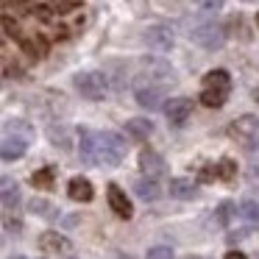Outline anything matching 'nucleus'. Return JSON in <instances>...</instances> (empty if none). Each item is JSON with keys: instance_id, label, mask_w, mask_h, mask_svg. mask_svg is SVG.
<instances>
[{"instance_id": "20", "label": "nucleus", "mask_w": 259, "mask_h": 259, "mask_svg": "<svg viewBox=\"0 0 259 259\" xmlns=\"http://www.w3.org/2000/svg\"><path fill=\"white\" fill-rule=\"evenodd\" d=\"M28 209L34 214H39V218H56V206H53L51 201H45V198H31L28 201Z\"/></svg>"}, {"instance_id": "8", "label": "nucleus", "mask_w": 259, "mask_h": 259, "mask_svg": "<svg viewBox=\"0 0 259 259\" xmlns=\"http://www.w3.org/2000/svg\"><path fill=\"white\" fill-rule=\"evenodd\" d=\"M145 45L153 48V51L164 53L173 48V31L167 28V25H151V28L145 31Z\"/></svg>"}, {"instance_id": "11", "label": "nucleus", "mask_w": 259, "mask_h": 259, "mask_svg": "<svg viewBox=\"0 0 259 259\" xmlns=\"http://www.w3.org/2000/svg\"><path fill=\"white\" fill-rule=\"evenodd\" d=\"M25 151H28V142L20 140V137H6L0 142V159L3 162H17L25 156Z\"/></svg>"}, {"instance_id": "15", "label": "nucleus", "mask_w": 259, "mask_h": 259, "mask_svg": "<svg viewBox=\"0 0 259 259\" xmlns=\"http://www.w3.org/2000/svg\"><path fill=\"white\" fill-rule=\"evenodd\" d=\"M229 92L231 90H214V87H203L201 90V103L206 109H220L226 106V101H229Z\"/></svg>"}, {"instance_id": "28", "label": "nucleus", "mask_w": 259, "mask_h": 259, "mask_svg": "<svg viewBox=\"0 0 259 259\" xmlns=\"http://www.w3.org/2000/svg\"><path fill=\"white\" fill-rule=\"evenodd\" d=\"M3 223H6L9 231H20V229H23V220H20L17 214H6V218H3Z\"/></svg>"}, {"instance_id": "4", "label": "nucleus", "mask_w": 259, "mask_h": 259, "mask_svg": "<svg viewBox=\"0 0 259 259\" xmlns=\"http://www.w3.org/2000/svg\"><path fill=\"white\" fill-rule=\"evenodd\" d=\"M190 39L206 51H220L226 45V31L214 23H198L190 28Z\"/></svg>"}, {"instance_id": "3", "label": "nucleus", "mask_w": 259, "mask_h": 259, "mask_svg": "<svg viewBox=\"0 0 259 259\" xmlns=\"http://www.w3.org/2000/svg\"><path fill=\"white\" fill-rule=\"evenodd\" d=\"M229 137L234 142H240L242 148H251L256 145L259 140V117H253V114H242V117H237L234 123L229 125Z\"/></svg>"}, {"instance_id": "7", "label": "nucleus", "mask_w": 259, "mask_h": 259, "mask_svg": "<svg viewBox=\"0 0 259 259\" xmlns=\"http://www.w3.org/2000/svg\"><path fill=\"white\" fill-rule=\"evenodd\" d=\"M134 98H137V103H140L142 109H148V112H153V109H162V103H164V90H162L159 84L137 87Z\"/></svg>"}, {"instance_id": "27", "label": "nucleus", "mask_w": 259, "mask_h": 259, "mask_svg": "<svg viewBox=\"0 0 259 259\" xmlns=\"http://www.w3.org/2000/svg\"><path fill=\"white\" fill-rule=\"evenodd\" d=\"M218 164H206V167L201 170V181H218Z\"/></svg>"}, {"instance_id": "16", "label": "nucleus", "mask_w": 259, "mask_h": 259, "mask_svg": "<svg viewBox=\"0 0 259 259\" xmlns=\"http://www.w3.org/2000/svg\"><path fill=\"white\" fill-rule=\"evenodd\" d=\"M125 131H128L134 140H148V137L153 134V123L145 117H131L128 123H125Z\"/></svg>"}, {"instance_id": "32", "label": "nucleus", "mask_w": 259, "mask_h": 259, "mask_svg": "<svg viewBox=\"0 0 259 259\" xmlns=\"http://www.w3.org/2000/svg\"><path fill=\"white\" fill-rule=\"evenodd\" d=\"M114 259H134L131 253H114Z\"/></svg>"}, {"instance_id": "14", "label": "nucleus", "mask_w": 259, "mask_h": 259, "mask_svg": "<svg viewBox=\"0 0 259 259\" xmlns=\"http://www.w3.org/2000/svg\"><path fill=\"white\" fill-rule=\"evenodd\" d=\"M134 192L142 198V201H159V198H162V187H159L156 179H137L134 181Z\"/></svg>"}, {"instance_id": "30", "label": "nucleus", "mask_w": 259, "mask_h": 259, "mask_svg": "<svg viewBox=\"0 0 259 259\" xmlns=\"http://www.w3.org/2000/svg\"><path fill=\"white\" fill-rule=\"evenodd\" d=\"M229 245H234V242H240V240H245V231H229Z\"/></svg>"}, {"instance_id": "33", "label": "nucleus", "mask_w": 259, "mask_h": 259, "mask_svg": "<svg viewBox=\"0 0 259 259\" xmlns=\"http://www.w3.org/2000/svg\"><path fill=\"white\" fill-rule=\"evenodd\" d=\"M9 259H28V256H23V253H14V256H9Z\"/></svg>"}, {"instance_id": "22", "label": "nucleus", "mask_w": 259, "mask_h": 259, "mask_svg": "<svg viewBox=\"0 0 259 259\" xmlns=\"http://www.w3.org/2000/svg\"><path fill=\"white\" fill-rule=\"evenodd\" d=\"M214 214H218V226H229L231 218H234V203H231V201H223Z\"/></svg>"}, {"instance_id": "1", "label": "nucleus", "mask_w": 259, "mask_h": 259, "mask_svg": "<svg viewBox=\"0 0 259 259\" xmlns=\"http://www.w3.org/2000/svg\"><path fill=\"white\" fill-rule=\"evenodd\" d=\"M78 151L87 164H103V167H114L123 162L125 156V140L114 131H90L78 128Z\"/></svg>"}, {"instance_id": "6", "label": "nucleus", "mask_w": 259, "mask_h": 259, "mask_svg": "<svg viewBox=\"0 0 259 259\" xmlns=\"http://www.w3.org/2000/svg\"><path fill=\"white\" fill-rule=\"evenodd\" d=\"M109 206H112V212L117 214L120 220L134 218V203L128 201V195H125L117 184H109Z\"/></svg>"}, {"instance_id": "12", "label": "nucleus", "mask_w": 259, "mask_h": 259, "mask_svg": "<svg viewBox=\"0 0 259 259\" xmlns=\"http://www.w3.org/2000/svg\"><path fill=\"white\" fill-rule=\"evenodd\" d=\"M167 192L179 201H192V198H198V184L192 179H170Z\"/></svg>"}, {"instance_id": "10", "label": "nucleus", "mask_w": 259, "mask_h": 259, "mask_svg": "<svg viewBox=\"0 0 259 259\" xmlns=\"http://www.w3.org/2000/svg\"><path fill=\"white\" fill-rule=\"evenodd\" d=\"M67 195L73 198V201L90 203L92 198H95V187H92L90 179H84V176H75V179H70V184H67Z\"/></svg>"}, {"instance_id": "35", "label": "nucleus", "mask_w": 259, "mask_h": 259, "mask_svg": "<svg viewBox=\"0 0 259 259\" xmlns=\"http://www.w3.org/2000/svg\"><path fill=\"white\" fill-rule=\"evenodd\" d=\"M256 25H259V14H256Z\"/></svg>"}, {"instance_id": "13", "label": "nucleus", "mask_w": 259, "mask_h": 259, "mask_svg": "<svg viewBox=\"0 0 259 259\" xmlns=\"http://www.w3.org/2000/svg\"><path fill=\"white\" fill-rule=\"evenodd\" d=\"M39 248H42V251L59 253V251H70V248H73V242H70L67 237H62L59 231H45V234L39 237Z\"/></svg>"}, {"instance_id": "21", "label": "nucleus", "mask_w": 259, "mask_h": 259, "mask_svg": "<svg viewBox=\"0 0 259 259\" xmlns=\"http://www.w3.org/2000/svg\"><path fill=\"white\" fill-rule=\"evenodd\" d=\"M53 179H56L53 167H42V170H36V173L31 176V184H34V187H39V190H48V187L53 184Z\"/></svg>"}, {"instance_id": "5", "label": "nucleus", "mask_w": 259, "mask_h": 259, "mask_svg": "<svg viewBox=\"0 0 259 259\" xmlns=\"http://www.w3.org/2000/svg\"><path fill=\"white\" fill-rule=\"evenodd\" d=\"M192 114V101L190 98H170L164 101V117L170 125H184Z\"/></svg>"}, {"instance_id": "34", "label": "nucleus", "mask_w": 259, "mask_h": 259, "mask_svg": "<svg viewBox=\"0 0 259 259\" xmlns=\"http://www.w3.org/2000/svg\"><path fill=\"white\" fill-rule=\"evenodd\" d=\"M253 98H256V103H259V90H256V95H253Z\"/></svg>"}, {"instance_id": "17", "label": "nucleus", "mask_w": 259, "mask_h": 259, "mask_svg": "<svg viewBox=\"0 0 259 259\" xmlns=\"http://www.w3.org/2000/svg\"><path fill=\"white\" fill-rule=\"evenodd\" d=\"M240 218L248 223V229L259 231V203L256 201H242L240 203Z\"/></svg>"}, {"instance_id": "24", "label": "nucleus", "mask_w": 259, "mask_h": 259, "mask_svg": "<svg viewBox=\"0 0 259 259\" xmlns=\"http://www.w3.org/2000/svg\"><path fill=\"white\" fill-rule=\"evenodd\" d=\"M145 259H176V253L170 245H153V248H148Z\"/></svg>"}, {"instance_id": "23", "label": "nucleus", "mask_w": 259, "mask_h": 259, "mask_svg": "<svg viewBox=\"0 0 259 259\" xmlns=\"http://www.w3.org/2000/svg\"><path fill=\"white\" fill-rule=\"evenodd\" d=\"M218 176L223 181H231L237 176V164L231 162V159H220V162H218Z\"/></svg>"}, {"instance_id": "25", "label": "nucleus", "mask_w": 259, "mask_h": 259, "mask_svg": "<svg viewBox=\"0 0 259 259\" xmlns=\"http://www.w3.org/2000/svg\"><path fill=\"white\" fill-rule=\"evenodd\" d=\"M192 3H195L198 9H203V12H220L226 0H192Z\"/></svg>"}, {"instance_id": "36", "label": "nucleus", "mask_w": 259, "mask_h": 259, "mask_svg": "<svg viewBox=\"0 0 259 259\" xmlns=\"http://www.w3.org/2000/svg\"><path fill=\"white\" fill-rule=\"evenodd\" d=\"M67 259H73V256H67Z\"/></svg>"}, {"instance_id": "9", "label": "nucleus", "mask_w": 259, "mask_h": 259, "mask_svg": "<svg viewBox=\"0 0 259 259\" xmlns=\"http://www.w3.org/2000/svg\"><path fill=\"white\" fill-rule=\"evenodd\" d=\"M140 170L148 176V179H156V176H162L164 170H167V164H164V159L159 156L156 151L145 148V151H140Z\"/></svg>"}, {"instance_id": "26", "label": "nucleus", "mask_w": 259, "mask_h": 259, "mask_svg": "<svg viewBox=\"0 0 259 259\" xmlns=\"http://www.w3.org/2000/svg\"><path fill=\"white\" fill-rule=\"evenodd\" d=\"M75 6H78V3H75V0H56V3H53V12L64 14V12H73Z\"/></svg>"}, {"instance_id": "31", "label": "nucleus", "mask_w": 259, "mask_h": 259, "mask_svg": "<svg viewBox=\"0 0 259 259\" xmlns=\"http://www.w3.org/2000/svg\"><path fill=\"white\" fill-rule=\"evenodd\" d=\"M226 259H248V256L242 251H229V253H226Z\"/></svg>"}, {"instance_id": "29", "label": "nucleus", "mask_w": 259, "mask_h": 259, "mask_svg": "<svg viewBox=\"0 0 259 259\" xmlns=\"http://www.w3.org/2000/svg\"><path fill=\"white\" fill-rule=\"evenodd\" d=\"M3 28H6L9 36H20V28H17V23H14L12 17H3Z\"/></svg>"}, {"instance_id": "18", "label": "nucleus", "mask_w": 259, "mask_h": 259, "mask_svg": "<svg viewBox=\"0 0 259 259\" xmlns=\"http://www.w3.org/2000/svg\"><path fill=\"white\" fill-rule=\"evenodd\" d=\"M203 87H214V90H231V75L226 70H209L203 75Z\"/></svg>"}, {"instance_id": "19", "label": "nucleus", "mask_w": 259, "mask_h": 259, "mask_svg": "<svg viewBox=\"0 0 259 259\" xmlns=\"http://www.w3.org/2000/svg\"><path fill=\"white\" fill-rule=\"evenodd\" d=\"M20 198V187L14 179H9V176H0V201H17Z\"/></svg>"}, {"instance_id": "2", "label": "nucleus", "mask_w": 259, "mask_h": 259, "mask_svg": "<svg viewBox=\"0 0 259 259\" xmlns=\"http://www.w3.org/2000/svg\"><path fill=\"white\" fill-rule=\"evenodd\" d=\"M73 87L78 90L81 98L87 101H103L109 92V81L103 73H95V70H87V73H75Z\"/></svg>"}]
</instances>
